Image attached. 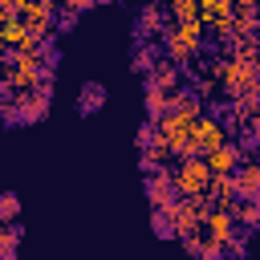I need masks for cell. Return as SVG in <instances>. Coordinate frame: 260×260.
<instances>
[{"label":"cell","instance_id":"1","mask_svg":"<svg viewBox=\"0 0 260 260\" xmlns=\"http://www.w3.org/2000/svg\"><path fill=\"white\" fill-rule=\"evenodd\" d=\"M162 57L171 61V65H187V61H195L199 57V49H203V20H183V24H175V28H162Z\"/></svg>","mask_w":260,"mask_h":260},{"label":"cell","instance_id":"2","mask_svg":"<svg viewBox=\"0 0 260 260\" xmlns=\"http://www.w3.org/2000/svg\"><path fill=\"white\" fill-rule=\"evenodd\" d=\"M37 77H41V61H37V53L12 49V53L0 61V85H4V89H12V93L32 89V85H37Z\"/></svg>","mask_w":260,"mask_h":260},{"label":"cell","instance_id":"3","mask_svg":"<svg viewBox=\"0 0 260 260\" xmlns=\"http://www.w3.org/2000/svg\"><path fill=\"white\" fill-rule=\"evenodd\" d=\"M49 93L53 89H20V93H12V102H8V114H4V122H41V118H49Z\"/></svg>","mask_w":260,"mask_h":260},{"label":"cell","instance_id":"4","mask_svg":"<svg viewBox=\"0 0 260 260\" xmlns=\"http://www.w3.org/2000/svg\"><path fill=\"white\" fill-rule=\"evenodd\" d=\"M232 134H228V126L219 122V118H211V114H199L195 122H191V134H187V150L195 154V158H203V154H211L219 142H228Z\"/></svg>","mask_w":260,"mask_h":260},{"label":"cell","instance_id":"5","mask_svg":"<svg viewBox=\"0 0 260 260\" xmlns=\"http://www.w3.org/2000/svg\"><path fill=\"white\" fill-rule=\"evenodd\" d=\"M171 179H175V195L195 199V195H207L211 171H207V162H203V158H183V162L171 171Z\"/></svg>","mask_w":260,"mask_h":260},{"label":"cell","instance_id":"6","mask_svg":"<svg viewBox=\"0 0 260 260\" xmlns=\"http://www.w3.org/2000/svg\"><path fill=\"white\" fill-rule=\"evenodd\" d=\"M167 219H171V228H175V240H179V236L199 232V228H203V207H199V195H195V199L179 195V199L167 207Z\"/></svg>","mask_w":260,"mask_h":260},{"label":"cell","instance_id":"7","mask_svg":"<svg viewBox=\"0 0 260 260\" xmlns=\"http://www.w3.org/2000/svg\"><path fill=\"white\" fill-rule=\"evenodd\" d=\"M203 228H207V240H215V244H228L240 228H236V215H232V203H215L207 215H203Z\"/></svg>","mask_w":260,"mask_h":260},{"label":"cell","instance_id":"8","mask_svg":"<svg viewBox=\"0 0 260 260\" xmlns=\"http://www.w3.org/2000/svg\"><path fill=\"white\" fill-rule=\"evenodd\" d=\"M162 28H167V12H162L154 0H146V4L138 8V16H134V41H154Z\"/></svg>","mask_w":260,"mask_h":260},{"label":"cell","instance_id":"9","mask_svg":"<svg viewBox=\"0 0 260 260\" xmlns=\"http://www.w3.org/2000/svg\"><path fill=\"white\" fill-rule=\"evenodd\" d=\"M146 199H150V207H171V203L179 199V195H175V179H171L167 167H158V171L146 175Z\"/></svg>","mask_w":260,"mask_h":260},{"label":"cell","instance_id":"10","mask_svg":"<svg viewBox=\"0 0 260 260\" xmlns=\"http://www.w3.org/2000/svg\"><path fill=\"white\" fill-rule=\"evenodd\" d=\"M203 162H207V171H211V175H232V171L244 162V150L228 138V142H219L211 154H203Z\"/></svg>","mask_w":260,"mask_h":260},{"label":"cell","instance_id":"11","mask_svg":"<svg viewBox=\"0 0 260 260\" xmlns=\"http://www.w3.org/2000/svg\"><path fill=\"white\" fill-rule=\"evenodd\" d=\"M232 187H236V199H260V167L252 158H244L232 171Z\"/></svg>","mask_w":260,"mask_h":260},{"label":"cell","instance_id":"12","mask_svg":"<svg viewBox=\"0 0 260 260\" xmlns=\"http://www.w3.org/2000/svg\"><path fill=\"white\" fill-rule=\"evenodd\" d=\"M0 45H8V49H24V53H32V49H37V37L28 32V24H24L20 16H8V20H0Z\"/></svg>","mask_w":260,"mask_h":260},{"label":"cell","instance_id":"13","mask_svg":"<svg viewBox=\"0 0 260 260\" xmlns=\"http://www.w3.org/2000/svg\"><path fill=\"white\" fill-rule=\"evenodd\" d=\"M102 106H106V85H102V81H85V85L77 89V114L89 118V114H98Z\"/></svg>","mask_w":260,"mask_h":260},{"label":"cell","instance_id":"14","mask_svg":"<svg viewBox=\"0 0 260 260\" xmlns=\"http://www.w3.org/2000/svg\"><path fill=\"white\" fill-rule=\"evenodd\" d=\"M142 77H146V85H158V89H167V93H175V89H179V65H171L167 57H162L150 73H142Z\"/></svg>","mask_w":260,"mask_h":260},{"label":"cell","instance_id":"15","mask_svg":"<svg viewBox=\"0 0 260 260\" xmlns=\"http://www.w3.org/2000/svg\"><path fill=\"white\" fill-rule=\"evenodd\" d=\"M232 215L240 232H256L260 223V199H232Z\"/></svg>","mask_w":260,"mask_h":260},{"label":"cell","instance_id":"16","mask_svg":"<svg viewBox=\"0 0 260 260\" xmlns=\"http://www.w3.org/2000/svg\"><path fill=\"white\" fill-rule=\"evenodd\" d=\"M158 61H162V49H158L154 41H138V49H134V57H130V69H134V73H150Z\"/></svg>","mask_w":260,"mask_h":260},{"label":"cell","instance_id":"17","mask_svg":"<svg viewBox=\"0 0 260 260\" xmlns=\"http://www.w3.org/2000/svg\"><path fill=\"white\" fill-rule=\"evenodd\" d=\"M20 236H24V228H20L16 219H12V223H0V260H20V256H16Z\"/></svg>","mask_w":260,"mask_h":260},{"label":"cell","instance_id":"18","mask_svg":"<svg viewBox=\"0 0 260 260\" xmlns=\"http://www.w3.org/2000/svg\"><path fill=\"white\" fill-rule=\"evenodd\" d=\"M167 110H171V93H167V89H158V85H146V118H150V122H158Z\"/></svg>","mask_w":260,"mask_h":260},{"label":"cell","instance_id":"19","mask_svg":"<svg viewBox=\"0 0 260 260\" xmlns=\"http://www.w3.org/2000/svg\"><path fill=\"white\" fill-rule=\"evenodd\" d=\"M167 158H171V150H167V146H146V150L138 154V167H142V171L150 175V171H158V167H162Z\"/></svg>","mask_w":260,"mask_h":260},{"label":"cell","instance_id":"20","mask_svg":"<svg viewBox=\"0 0 260 260\" xmlns=\"http://www.w3.org/2000/svg\"><path fill=\"white\" fill-rule=\"evenodd\" d=\"M248 240H252V232H236L223 244V260H248Z\"/></svg>","mask_w":260,"mask_h":260},{"label":"cell","instance_id":"21","mask_svg":"<svg viewBox=\"0 0 260 260\" xmlns=\"http://www.w3.org/2000/svg\"><path fill=\"white\" fill-rule=\"evenodd\" d=\"M150 232H154L158 240H175V228H171V219H167V207H154V211H150Z\"/></svg>","mask_w":260,"mask_h":260},{"label":"cell","instance_id":"22","mask_svg":"<svg viewBox=\"0 0 260 260\" xmlns=\"http://www.w3.org/2000/svg\"><path fill=\"white\" fill-rule=\"evenodd\" d=\"M12 219H20V195L4 191L0 195V223H12Z\"/></svg>","mask_w":260,"mask_h":260},{"label":"cell","instance_id":"23","mask_svg":"<svg viewBox=\"0 0 260 260\" xmlns=\"http://www.w3.org/2000/svg\"><path fill=\"white\" fill-rule=\"evenodd\" d=\"M171 16H175V24L199 20V4H195V0H171Z\"/></svg>","mask_w":260,"mask_h":260},{"label":"cell","instance_id":"24","mask_svg":"<svg viewBox=\"0 0 260 260\" xmlns=\"http://www.w3.org/2000/svg\"><path fill=\"white\" fill-rule=\"evenodd\" d=\"M146 146H167V142L158 138V126H154L150 118H146V122L138 126V150H146Z\"/></svg>","mask_w":260,"mask_h":260},{"label":"cell","instance_id":"25","mask_svg":"<svg viewBox=\"0 0 260 260\" xmlns=\"http://www.w3.org/2000/svg\"><path fill=\"white\" fill-rule=\"evenodd\" d=\"M77 16H81V12H69V8H61V12L53 16V28H57L53 37H65V32H73V24H77Z\"/></svg>","mask_w":260,"mask_h":260},{"label":"cell","instance_id":"26","mask_svg":"<svg viewBox=\"0 0 260 260\" xmlns=\"http://www.w3.org/2000/svg\"><path fill=\"white\" fill-rule=\"evenodd\" d=\"M195 260H223V244H215V240H199V252H195Z\"/></svg>","mask_w":260,"mask_h":260},{"label":"cell","instance_id":"27","mask_svg":"<svg viewBox=\"0 0 260 260\" xmlns=\"http://www.w3.org/2000/svg\"><path fill=\"white\" fill-rule=\"evenodd\" d=\"M93 4H114V0H61V8H69V12H89Z\"/></svg>","mask_w":260,"mask_h":260},{"label":"cell","instance_id":"28","mask_svg":"<svg viewBox=\"0 0 260 260\" xmlns=\"http://www.w3.org/2000/svg\"><path fill=\"white\" fill-rule=\"evenodd\" d=\"M16 12H20V0H0V20H8Z\"/></svg>","mask_w":260,"mask_h":260},{"label":"cell","instance_id":"29","mask_svg":"<svg viewBox=\"0 0 260 260\" xmlns=\"http://www.w3.org/2000/svg\"><path fill=\"white\" fill-rule=\"evenodd\" d=\"M8 102H12V98H8V93H0V118L8 114Z\"/></svg>","mask_w":260,"mask_h":260},{"label":"cell","instance_id":"30","mask_svg":"<svg viewBox=\"0 0 260 260\" xmlns=\"http://www.w3.org/2000/svg\"><path fill=\"white\" fill-rule=\"evenodd\" d=\"M41 4H49V8H57V4H61V0H41Z\"/></svg>","mask_w":260,"mask_h":260}]
</instances>
